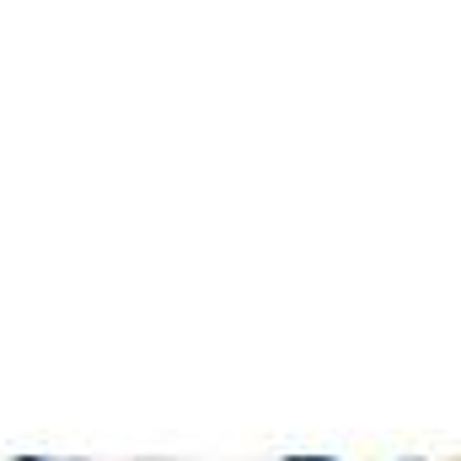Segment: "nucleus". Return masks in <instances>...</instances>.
Returning <instances> with one entry per match:
<instances>
[{
  "label": "nucleus",
  "instance_id": "1",
  "mask_svg": "<svg viewBox=\"0 0 461 461\" xmlns=\"http://www.w3.org/2000/svg\"><path fill=\"white\" fill-rule=\"evenodd\" d=\"M285 461H333V456H285Z\"/></svg>",
  "mask_w": 461,
  "mask_h": 461
},
{
  "label": "nucleus",
  "instance_id": "2",
  "mask_svg": "<svg viewBox=\"0 0 461 461\" xmlns=\"http://www.w3.org/2000/svg\"><path fill=\"white\" fill-rule=\"evenodd\" d=\"M16 461H43V456H16Z\"/></svg>",
  "mask_w": 461,
  "mask_h": 461
}]
</instances>
